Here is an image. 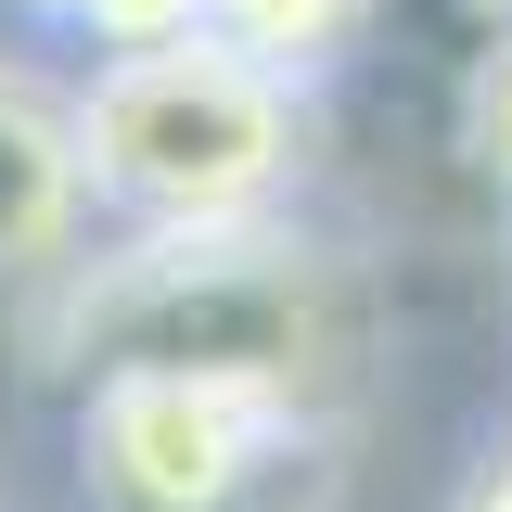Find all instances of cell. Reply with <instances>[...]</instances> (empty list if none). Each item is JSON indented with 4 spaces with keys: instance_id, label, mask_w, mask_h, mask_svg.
I'll return each mask as SVG.
<instances>
[{
    "instance_id": "1",
    "label": "cell",
    "mask_w": 512,
    "mask_h": 512,
    "mask_svg": "<svg viewBox=\"0 0 512 512\" xmlns=\"http://www.w3.org/2000/svg\"><path fill=\"white\" fill-rule=\"evenodd\" d=\"M359 269L295 244L282 218L231 231H141L77 282V372H231L282 410H320L359 384Z\"/></svg>"
},
{
    "instance_id": "2",
    "label": "cell",
    "mask_w": 512,
    "mask_h": 512,
    "mask_svg": "<svg viewBox=\"0 0 512 512\" xmlns=\"http://www.w3.org/2000/svg\"><path fill=\"white\" fill-rule=\"evenodd\" d=\"M77 116V180L116 205L128 231H231L269 218L295 180V77L244 64L218 26L154 39V52H103V77L64 103Z\"/></svg>"
},
{
    "instance_id": "3",
    "label": "cell",
    "mask_w": 512,
    "mask_h": 512,
    "mask_svg": "<svg viewBox=\"0 0 512 512\" xmlns=\"http://www.w3.org/2000/svg\"><path fill=\"white\" fill-rule=\"evenodd\" d=\"M295 423H320V410H282L231 372H90L77 487H90V512H218Z\"/></svg>"
},
{
    "instance_id": "4",
    "label": "cell",
    "mask_w": 512,
    "mask_h": 512,
    "mask_svg": "<svg viewBox=\"0 0 512 512\" xmlns=\"http://www.w3.org/2000/svg\"><path fill=\"white\" fill-rule=\"evenodd\" d=\"M90 218V180H77V116L26 64H0V282L13 269H64Z\"/></svg>"
},
{
    "instance_id": "5",
    "label": "cell",
    "mask_w": 512,
    "mask_h": 512,
    "mask_svg": "<svg viewBox=\"0 0 512 512\" xmlns=\"http://www.w3.org/2000/svg\"><path fill=\"white\" fill-rule=\"evenodd\" d=\"M359 13H372V0H205V26H218V39H231L244 64H269V77H295V90L346 64V39H359Z\"/></svg>"
},
{
    "instance_id": "6",
    "label": "cell",
    "mask_w": 512,
    "mask_h": 512,
    "mask_svg": "<svg viewBox=\"0 0 512 512\" xmlns=\"http://www.w3.org/2000/svg\"><path fill=\"white\" fill-rule=\"evenodd\" d=\"M218 512H346V436H333V423H295Z\"/></svg>"
},
{
    "instance_id": "7",
    "label": "cell",
    "mask_w": 512,
    "mask_h": 512,
    "mask_svg": "<svg viewBox=\"0 0 512 512\" xmlns=\"http://www.w3.org/2000/svg\"><path fill=\"white\" fill-rule=\"evenodd\" d=\"M77 26L103 52H154V39H192L205 26V0H77Z\"/></svg>"
},
{
    "instance_id": "8",
    "label": "cell",
    "mask_w": 512,
    "mask_h": 512,
    "mask_svg": "<svg viewBox=\"0 0 512 512\" xmlns=\"http://www.w3.org/2000/svg\"><path fill=\"white\" fill-rule=\"evenodd\" d=\"M474 141H487V167H512V52L487 64V103H474Z\"/></svg>"
},
{
    "instance_id": "9",
    "label": "cell",
    "mask_w": 512,
    "mask_h": 512,
    "mask_svg": "<svg viewBox=\"0 0 512 512\" xmlns=\"http://www.w3.org/2000/svg\"><path fill=\"white\" fill-rule=\"evenodd\" d=\"M474 512H512V448H500V474H487V487H474Z\"/></svg>"
},
{
    "instance_id": "10",
    "label": "cell",
    "mask_w": 512,
    "mask_h": 512,
    "mask_svg": "<svg viewBox=\"0 0 512 512\" xmlns=\"http://www.w3.org/2000/svg\"><path fill=\"white\" fill-rule=\"evenodd\" d=\"M13 13H26V26H77V0H13Z\"/></svg>"
}]
</instances>
